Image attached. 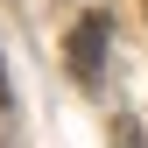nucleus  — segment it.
Segmentation results:
<instances>
[{
	"instance_id": "obj_1",
	"label": "nucleus",
	"mask_w": 148,
	"mask_h": 148,
	"mask_svg": "<svg viewBox=\"0 0 148 148\" xmlns=\"http://www.w3.org/2000/svg\"><path fill=\"white\" fill-rule=\"evenodd\" d=\"M106 21H113V14H85L78 35H71V64H78L85 85H99V64H106Z\"/></svg>"
}]
</instances>
